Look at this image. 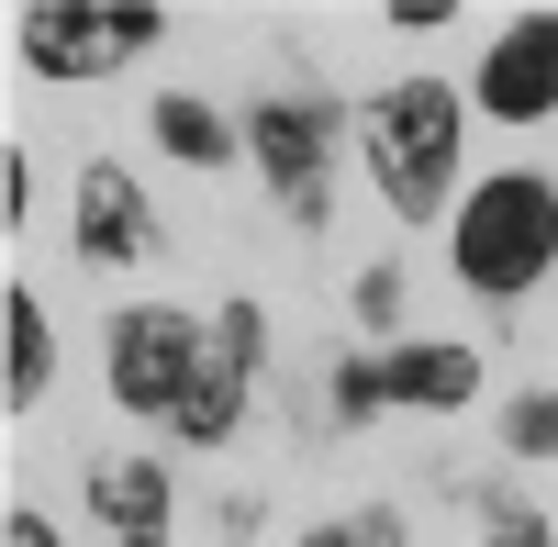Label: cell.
I'll list each match as a JSON object with an SVG mask.
<instances>
[{
	"mask_svg": "<svg viewBox=\"0 0 558 547\" xmlns=\"http://www.w3.org/2000/svg\"><path fill=\"white\" fill-rule=\"evenodd\" d=\"M458 134H470V112H458L447 78H391L368 101V157H380V191L402 223H436L447 179H458Z\"/></svg>",
	"mask_w": 558,
	"mask_h": 547,
	"instance_id": "2",
	"label": "cell"
},
{
	"mask_svg": "<svg viewBox=\"0 0 558 547\" xmlns=\"http://www.w3.org/2000/svg\"><path fill=\"white\" fill-rule=\"evenodd\" d=\"M481 112L492 123H547L558 112V12H525L481 57Z\"/></svg>",
	"mask_w": 558,
	"mask_h": 547,
	"instance_id": "8",
	"label": "cell"
},
{
	"mask_svg": "<svg viewBox=\"0 0 558 547\" xmlns=\"http://www.w3.org/2000/svg\"><path fill=\"white\" fill-rule=\"evenodd\" d=\"M347 302H357V325H380V336H391V313H402V268H357V291H347Z\"/></svg>",
	"mask_w": 558,
	"mask_h": 547,
	"instance_id": "16",
	"label": "cell"
},
{
	"mask_svg": "<svg viewBox=\"0 0 558 547\" xmlns=\"http://www.w3.org/2000/svg\"><path fill=\"white\" fill-rule=\"evenodd\" d=\"M246 146H257V179L279 191V212H291V223H324V212H336V112H324L313 89L257 101Z\"/></svg>",
	"mask_w": 558,
	"mask_h": 547,
	"instance_id": "5",
	"label": "cell"
},
{
	"mask_svg": "<svg viewBox=\"0 0 558 547\" xmlns=\"http://www.w3.org/2000/svg\"><path fill=\"white\" fill-rule=\"evenodd\" d=\"M89 514H101V547H168V470L157 459H89Z\"/></svg>",
	"mask_w": 558,
	"mask_h": 547,
	"instance_id": "10",
	"label": "cell"
},
{
	"mask_svg": "<svg viewBox=\"0 0 558 547\" xmlns=\"http://www.w3.org/2000/svg\"><path fill=\"white\" fill-rule=\"evenodd\" d=\"M481 391V357L470 347H380L357 357V369H336V414H391V402H425V414H458V402Z\"/></svg>",
	"mask_w": 558,
	"mask_h": 547,
	"instance_id": "6",
	"label": "cell"
},
{
	"mask_svg": "<svg viewBox=\"0 0 558 547\" xmlns=\"http://www.w3.org/2000/svg\"><path fill=\"white\" fill-rule=\"evenodd\" d=\"M481 525H492V547H547V514H525L514 491H481Z\"/></svg>",
	"mask_w": 558,
	"mask_h": 547,
	"instance_id": "15",
	"label": "cell"
},
{
	"mask_svg": "<svg viewBox=\"0 0 558 547\" xmlns=\"http://www.w3.org/2000/svg\"><path fill=\"white\" fill-rule=\"evenodd\" d=\"M257 357H268V313L257 302H223L213 313V347H202V380H191V402H179V436H191V447L235 436L246 391H257Z\"/></svg>",
	"mask_w": 558,
	"mask_h": 547,
	"instance_id": "7",
	"label": "cell"
},
{
	"mask_svg": "<svg viewBox=\"0 0 558 547\" xmlns=\"http://www.w3.org/2000/svg\"><path fill=\"white\" fill-rule=\"evenodd\" d=\"M0 191H12V202H0V212H12V235H23V202H34V168H23V146L0 157Z\"/></svg>",
	"mask_w": 558,
	"mask_h": 547,
	"instance_id": "17",
	"label": "cell"
},
{
	"mask_svg": "<svg viewBox=\"0 0 558 547\" xmlns=\"http://www.w3.org/2000/svg\"><path fill=\"white\" fill-rule=\"evenodd\" d=\"M502 436H514V459H547V447H558V391L514 402V414H502Z\"/></svg>",
	"mask_w": 558,
	"mask_h": 547,
	"instance_id": "14",
	"label": "cell"
},
{
	"mask_svg": "<svg viewBox=\"0 0 558 547\" xmlns=\"http://www.w3.org/2000/svg\"><path fill=\"white\" fill-rule=\"evenodd\" d=\"M202 325L179 302H134V313H112V336H101V369H112V402L123 414H168L179 425V402H191V380H202Z\"/></svg>",
	"mask_w": 558,
	"mask_h": 547,
	"instance_id": "4",
	"label": "cell"
},
{
	"mask_svg": "<svg viewBox=\"0 0 558 547\" xmlns=\"http://www.w3.org/2000/svg\"><path fill=\"white\" fill-rule=\"evenodd\" d=\"M302 547H402V514H380V503H368V514H324Z\"/></svg>",
	"mask_w": 558,
	"mask_h": 547,
	"instance_id": "13",
	"label": "cell"
},
{
	"mask_svg": "<svg viewBox=\"0 0 558 547\" xmlns=\"http://www.w3.org/2000/svg\"><path fill=\"white\" fill-rule=\"evenodd\" d=\"M447 246H458V280H470V291H492V302L536 291L547 268H558V179H536V168L481 179Z\"/></svg>",
	"mask_w": 558,
	"mask_h": 547,
	"instance_id": "1",
	"label": "cell"
},
{
	"mask_svg": "<svg viewBox=\"0 0 558 547\" xmlns=\"http://www.w3.org/2000/svg\"><path fill=\"white\" fill-rule=\"evenodd\" d=\"M12 34L34 78H112L168 34V0H23Z\"/></svg>",
	"mask_w": 558,
	"mask_h": 547,
	"instance_id": "3",
	"label": "cell"
},
{
	"mask_svg": "<svg viewBox=\"0 0 558 547\" xmlns=\"http://www.w3.org/2000/svg\"><path fill=\"white\" fill-rule=\"evenodd\" d=\"M146 191H134V168H112V157H89L78 168V257L89 268H123V257H146Z\"/></svg>",
	"mask_w": 558,
	"mask_h": 547,
	"instance_id": "9",
	"label": "cell"
},
{
	"mask_svg": "<svg viewBox=\"0 0 558 547\" xmlns=\"http://www.w3.org/2000/svg\"><path fill=\"white\" fill-rule=\"evenodd\" d=\"M0 347H12V369H0V391H12V414H34L45 380H57V325H45V302L12 280V302H0Z\"/></svg>",
	"mask_w": 558,
	"mask_h": 547,
	"instance_id": "11",
	"label": "cell"
},
{
	"mask_svg": "<svg viewBox=\"0 0 558 547\" xmlns=\"http://www.w3.org/2000/svg\"><path fill=\"white\" fill-rule=\"evenodd\" d=\"M0 547H68V536L45 525V514H12V525H0Z\"/></svg>",
	"mask_w": 558,
	"mask_h": 547,
	"instance_id": "18",
	"label": "cell"
},
{
	"mask_svg": "<svg viewBox=\"0 0 558 547\" xmlns=\"http://www.w3.org/2000/svg\"><path fill=\"white\" fill-rule=\"evenodd\" d=\"M157 146L191 157V168H223V146H235V134L213 123V101H191V89H179V101H157Z\"/></svg>",
	"mask_w": 558,
	"mask_h": 547,
	"instance_id": "12",
	"label": "cell"
}]
</instances>
